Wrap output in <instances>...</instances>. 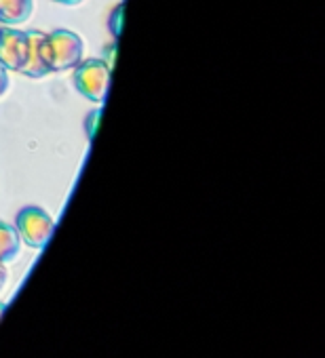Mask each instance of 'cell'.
<instances>
[{"label":"cell","mask_w":325,"mask_h":358,"mask_svg":"<svg viewBox=\"0 0 325 358\" xmlns=\"http://www.w3.org/2000/svg\"><path fill=\"white\" fill-rule=\"evenodd\" d=\"M43 41H45V32H39V30L28 32V59H26L22 74L30 78H43L51 74L43 57Z\"/></svg>","instance_id":"5b68a950"},{"label":"cell","mask_w":325,"mask_h":358,"mask_svg":"<svg viewBox=\"0 0 325 358\" xmlns=\"http://www.w3.org/2000/svg\"><path fill=\"white\" fill-rule=\"evenodd\" d=\"M55 3L66 5V7H76V5H81V3H83V0H55Z\"/></svg>","instance_id":"7c38bea8"},{"label":"cell","mask_w":325,"mask_h":358,"mask_svg":"<svg viewBox=\"0 0 325 358\" xmlns=\"http://www.w3.org/2000/svg\"><path fill=\"white\" fill-rule=\"evenodd\" d=\"M34 0H0V24L15 28L32 17Z\"/></svg>","instance_id":"8992f818"},{"label":"cell","mask_w":325,"mask_h":358,"mask_svg":"<svg viewBox=\"0 0 325 358\" xmlns=\"http://www.w3.org/2000/svg\"><path fill=\"white\" fill-rule=\"evenodd\" d=\"M102 116V110H95L91 116H87V133H89V137H93L95 135V129H97V118Z\"/></svg>","instance_id":"30bf717a"},{"label":"cell","mask_w":325,"mask_h":358,"mask_svg":"<svg viewBox=\"0 0 325 358\" xmlns=\"http://www.w3.org/2000/svg\"><path fill=\"white\" fill-rule=\"evenodd\" d=\"M28 59V32L0 28V62L9 72H22Z\"/></svg>","instance_id":"277c9868"},{"label":"cell","mask_w":325,"mask_h":358,"mask_svg":"<svg viewBox=\"0 0 325 358\" xmlns=\"http://www.w3.org/2000/svg\"><path fill=\"white\" fill-rule=\"evenodd\" d=\"M112 68L106 59H85L74 68V85L93 103H104L110 91Z\"/></svg>","instance_id":"7a4b0ae2"},{"label":"cell","mask_w":325,"mask_h":358,"mask_svg":"<svg viewBox=\"0 0 325 358\" xmlns=\"http://www.w3.org/2000/svg\"><path fill=\"white\" fill-rule=\"evenodd\" d=\"M7 280H9V270H7V264H5V262H0V291L5 289Z\"/></svg>","instance_id":"8fae6325"},{"label":"cell","mask_w":325,"mask_h":358,"mask_svg":"<svg viewBox=\"0 0 325 358\" xmlns=\"http://www.w3.org/2000/svg\"><path fill=\"white\" fill-rule=\"evenodd\" d=\"M5 310H7V306H5L3 301H0V316H3V314H5Z\"/></svg>","instance_id":"4fadbf2b"},{"label":"cell","mask_w":325,"mask_h":358,"mask_svg":"<svg viewBox=\"0 0 325 358\" xmlns=\"http://www.w3.org/2000/svg\"><path fill=\"white\" fill-rule=\"evenodd\" d=\"M20 247H22V238H20L18 228L0 220V262L7 264L15 259L20 253Z\"/></svg>","instance_id":"52a82bcc"},{"label":"cell","mask_w":325,"mask_h":358,"mask_svg":"<svg viewBox=\"0 0 325 358\" xmlns=\"http://www.w3.org/2000/svg\"><path fill=\"white\" fill-rule=\"evenodd\" d=\"M85 43L72 30H53L45 34L43 41V57L49 72H68L74 70L83 62Z\"/></svg>","instance_id":"6da1fadb"},{"label":"cell","mask_w":325,"mask_h":358,"mask_svg":"<svg viewBox=\"0 0 325 358\" xmlns=\"http://www.w3.org/2000/svg\"><path fill=\"white\" fill-rule=\"evenodd\" d=\"M15 228L20 232V238L32 247V249H43L49 238L53 236L55 230V222L53 217L41 209V207H26L18 213L15 220Z\"/></svg>","instance_id":"3957f363"},{"label":"cell","mask_w":325,"mask_h":358,"mask_svg":"<svg viewBox=\"0 0 325 358\" xmlns=\"http://www.w3.org/2000/svg\"><path fill=\"white\" fill-rule=\"evenodd\" d=\"M7 89H9V70L0 62V97L7 93Z\"/></svg>","instance_id":"9c48e42d"},{"label":"cell","mask_w":325,"mask_h":358,"mask_svg":"<svg viewBox=\"0 0 325 358\" xmlns=\"http://www.w3.org/2000/svg\"><path fill=\"white\" fill-rule=\"evenodd\" d=\"M123 13H125V5H118V7L112 11V15H110V32H112V36H118V34H120Z\"/></svg>","instance_id":"ba28073f"}]
</instances>
